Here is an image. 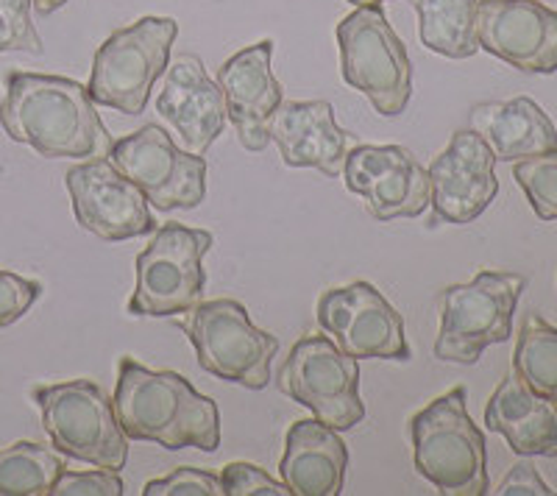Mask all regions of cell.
<instances>
[{"label": "cell", "instance_id": "cell-1", "mask_svg": "<svg viewBox=\"0 0 557 496\" xmlns=\"http://www.w3.org/2000/svg\"><path fill=\"white\" fill-rule=\"evenodd\" d=\"M0 126L9 140L32 146L48 160H107L114 142L89 89L45 73H9Z\"/></svg>", "mask_w": 557, "mask_h": 496}, {"label": "cell", "instance_id": "cell-2", "mask_svg": "<svg viewBox=\"0 0 557 496\" xmlns=\"http://www.w3.org/2000/svg\"><path fill=\"white\" fill-rule=\"evenodd\" d=\"M112 405L132 441H153L171 452L187 446L215 452L221 446L218 401L198 394L176 371H151L134 357H121Z\"/></svg>", "mask_w": 557, "mask_h": 496}, {"label": "cell", "instance_id": "cell-3", "mask_svg": "<svg viewBox=\"0 0 557 496\" xmlns=\"http://www.w3.org/2000/svg\"><path fill=\"white\" fill-rule=\"evenodd\" d=\"M412 463L444 496L487 494L485 435L466 410V388L446 390L410 419Z\"/></svg>", "mask_w": 557, "mask_h": 496}, {"label": "cell", "instance_id": "cell-4", "mask_svg": "<svg viewBox=\"0 0 557 496\" xmlns=\"http://www.w3.org/2000/svg\"><path fill=\"white\" fill-rule=\"evenodd\" d=\"M176 37L178 23L173 17H139L132 26L117 28L92 59L89 98L123 115H143L153 84L168 71Z\"/></svg>", "mask_w": 557, "mask_h": 496}, {"label": "cell", "instance_id": "cell-5", "mask_svg": "<svg viewBox=\"0 0 557 496\" xmlns=\"http://www.w3.org/2000/svg\"><path fill=\"white\" fill-rule=\"evenodd\" d=\"M42 426L59 452L98 469L121 471L128 460V441L114 405L98 382L67 380L34 390Z\"/></svg>", "mask_w": 557, "mask_h": 496}, {"label": "cell", "instance_id": "cell-6", "mask_svg": "<svg viewBox=\"0 0 557 496\" xmlns=\"http://www.w3.org/2000/svg\"><path fill=\"white\" fill-rule=\"evenodd\" d=\"M343 82L382 117L401 115L412 96V62L382 7H357L337 26Z\"/></svg>", "mask_w": 557, "mask_h": 496}, {"label": "cell", "instance_id": "cell-7", "mask_svg": "<svg viewBox=\"0 0 557 496\" xmlns=\"http://www.w3.org/2000/svg\"><path fill=\"white\" fill-rule=\"evenodd\" d=\"M527 280L507 271H480L469 285H451L441 299L435 357L444 363L474 365L482 351L513 335V312Z\"/></svg>", "mask_w": 557, "mask_h": 496}, {"label": "cell", "instance_id": "cell-8", "mask_svg": "<svg viewBox=\"0 0 557 496\" xmlns=\"http://www.w3.org/2000/svg\"><path fill=\"white\" fill-rule=\"evenodd\" d=\"M182 330L207 374L251 390H262L271 382V360L278 351V337L253 326L240 301H198L187 310Z\"/></svg>", "mask_w": 557, "mask_h": 496}, {"label": "cell", "instance_id": "cell-9", "mask_svg": "<svg viewBox=\"0 0 557 496\" xmlns=\"http://www.w3.org/2000/svg\"><path fill=\"white\" fill-rule=\"evenodd\" d=\"M276 388L337 433L366 419L357 357L337 349L330 335L301 337L278 369Z\"/></svg>", "mask_w": 557, "mask_h": 496}, {"label": "cell", "instance_id": "cell-10", "mask_svg": "<svg viewBox=\"0 0 557 496\" xmlns=\"http://www.w3.org/2000/svg\"><path fill=\"white\" fill-rule=\"evenodd\" d=\"M207 230H190L184 223H162L137 257V285H134L128 312L171 319L187 312L203 296V255L212 248Z\"/></svg>", "mask_w": 557, "mask_h": 496}, {"label": "cell", "instance_id": "cell-11", "mask_svg": "<svg viewBox=\"0 0 557 496\" xmlns=\"http://www.w3.org/2000/svg\"><path fill=\"white\" fill-rule=\"evenodd\" d=\"M109 160L123 176L132 178L157 210H193L203 201L207 162L198 153L182 151L157 123L114 140Z\"/></svg>", "mask_w": 557, "mask_h": 496}, {"label": "cell", "instance_id": "cell-12", "mask_svg": "<svg viewBox=\"0 0 557 496\" xmlns=\"http://www.w3.org/2000/svg\"><path fill=\"white\" fill-rule=\"evenodd\" d=\"M318 326L337 349L357 360H399L412 357L405 337V319L371 282L332 287L318 299Z\"/></svg>", "mask_w": 557, "mask_h": 496}, {"label": "cell", "instance_id": "cell-13", "mask_svg": "<svg viewBox=\"0 0 557 496\" xmlns=\"http://www.w3.org/2000/svg\"><path fill=\"white\" fill-rule=\"evenodd\" d=\"M67 190L82 230L107 243L132 240L157 232L148 198L112 160H87L67 171Z\"/></svg>", "mask_w": 557, "mask_h": 496}, {"label": "cell", "instance_id": "cell-14", "mask_svg": "<svg viewBox=\"0 0 557 496\" xmlns=\"http://www.w3.org/2000/svg\"><path fill=\"white\" fill-rule=\"evenodd\" d=\"M343 182L366 198L376 221L416 218L430 204V176L405 146H357L348 151Z\"/></svg>", "mask_w": 557, "mask_h": 496}, {"label": "cell", "instance_id": "cell-15", "mask_svg": "<svg viewBox=\"0 0 557 496\" xmlns=\"http://www.w3.org/2000/svg\"><path fill=\"white\" fill-rule=\"evenodd\" d=\"M496 157L476 132H455L449 146L426 171L435 218L455 226L476 221L499 193Z\"/></svg>", "mask_w": 557, "mask_h": 496}, {"label": "cell", "instance_id": "cell-16", "mask_svg": "<svg viewBox=\"0 0 557 496\" xmlns=\"http://www.w3.org/2000/svg\"><path fill=\"white\" fill-rule=\"evenodd\" d=\"M480 48L524 73L557 71V12L539 0H480Z\"/></svg>", "mask_w": 557, "mask_h": 496}, {"label": "cell", "instance_id": "cell-17", "mask_svg": "<svg viewBox=\"0 0 557 496\" xmlns=\"http://www.w3.org/2000/svg\"><path fill=\"white\" fill-rule=\"evenodd\" d=\"M273 42L262 39L228 59L218 73V84L226 98V115L235 123L237 137L248 151H262L271 142L268 123L276 107L285 101V89L273 76Z\"/></svg>", "mask_w": 557, "mask_h": 496}, {"label": "cell", "instance_id": "cell-18", "mask_svg": "<svg viewBox=\"0 0 557 496\" xmlns=\"http://www.w3.org/2000/svg\"><path fill=\"white\" fill-rule=\"evenodd\" d=\"M157 109L178 134L182 146L198 157H203L209 146L221 137L226 123V98L221 84L209 78L203 62L193 53H184L171 62Z\"/></svg>", "mask_w": 557, "mask_h": 496}, {"label": "cell", "instance_id": "cell-19", "mask_svg": "<svg viewBox=\"0 0 557 496\" xmlns=\"http://www.w3.org/2000/svg\"><path fill=\"white\" fill-rule=\"evenodd\" d=\"M282 162L315 168L323 176H341L348 157V132L335 123L330 101H282L268 123Z\"/></svg>", "mask_w": 557, "mask_h": 496}, {"label": "cell", "instance_id": "cell-20", "mask_svg": "<svg viewBox=\"0 0 557 496\" xmlns=\"http://www.w3.org/2000/svg\"><path fill=\"white\" fill-rule=\"evenodd\" d=\"M346 469L348 449L337 430L318 419H301L287 430L278 474L293 496L343 494Z\"/></svg>", "mask_w": 557, "mask_h": 496}, {"label": "cell", "instance_id": "cell-21", "mask_svg": "<svg viewBox=\"0 0 557 496\" xmlns=\"http://www.w3.org/2000/svg\"><path fill=\"white\" fill-rule=\"evenodd\" d=\"M485 426L505 435L521 458H557V408L527 388L516 371H510L487 399Z\"/></svg>", "mask_w": 557, "mask_h": 496}, {"label": "cell", "instance_id": "cell-22", "mask_svg": "<svg viewBox=\"0 0 557 496\" xmlns=\"http://www.w3.org/2000/svg\"><path fill=\"white\" fill-rule=\"evenodd\" d=\"M469 123L471 132L480 134L494 151L496 162H521L557 148L555 123L539 103L524 96L513 101L476 103Z\"/></svg>", "mask_w": 557, "mask_h": 496}, {"label": "cell", "instance_id": "cell-23", "mask_svg": "<svg viewBox=\"0 0 557 496\" xmlns=\"http://www.w3.org/2000/svg\"><path fill=\"white\" fill-rule=\"evenodd\" d=\"M421 20V42L449 59H469L480 51L476 9L480 0H410Z\"/></svg>", "mask_w": 557, "mask_h": 496}, {"label": "cell", "instance_id": "cell-24", "mask_svg": "<svg viewBox=\"0 0 557 496\" xmlns=\"http://www.w3.org/2000/svg\"><path fill=\"white\" fill-rule=\"evenodd\" d=\"M64 469V460L48 446L17 441L0 449V496H48Z\"/></svg>", "mask_w": 557, "mask_h": 496}, {"label": "cell", "instance_id": "cell-25", "mask_svg": "<svg viewBox=\"0 0 557 496\" xmlns=\"http://www.w3.org/2000/svg\"><path fill=\"white\" fill-rule=\"evenodd\" d=\"M513 371L527 388L549 399L557 408V326L541 315H527L513 351Z\"/></svg>", "mask_w": 557, "mask_h": 496}, {"label": "cell", "instance_id": "cell-26", "mask_svg": "<svg viewBox=\"0 0 557 496\" xmlns=\"http://www.w3.org/2000/svg\"><path fill=\"white\" fill-rule=\"evenodd\" d=\"M513 176L541 221H557V148L516 162Z\"/></svg>", "mask_w": 557, "mask_h": 496}, {"label": "cell", "instance_id": "cell-27", "mask_svg": "<svg viewBox=\"0 0 557 496\" xmlns=\"http://www.w3.org/2000/svg\"><path fill=\"white\" fill-rule=\"evenodd\" d=\"M23 51L39 53L45 51L42 37L34 28L32 0H0V53Z\"/></svg>", "mask_w": 557, "mask_h": 496}, {"label": "cell", "instance_id": "cell-28", "mask_svg": "<svg viewBox=\"0 0 557 496\" xmlns=\"http://www.w3.org/2000/svg\"><path fill=\"white\" fill-rule=\"evenodd\" d=\"M143 496H223V485L212 471L178 466L168 478L146 483Z\"/></svg>", "mask_w": 557, "mask_h": 496}, {"label": "cell", "instance_id": "cell-29", "mask_svg": "<svg viewBox=\"0 0 557 496\" xmlns=\"http://www.w3.org/2000/svg\"><path fill=\"white\" fill-rule=\"evenodd\" d=\"M223 496H290L285 483H276L271 474L253 463H228L221 471Z\"/></svg>", "mask_w": 557, "mask_h": 496}, {"label": "cell", "instance_id": "cell-30", "mask_svg": "<svg viewBox=\"0 0 557 496\" xmlns=\"http://www.w3.org/2000/svg\"><path fill=\"white\" fill-rule=\"evenodd\" d=\"M42 296V285L26 276H17L12 271L0 268V330L12 326L34 307V301Z\"/></svg>", "mask_w": 557, "mask_h": 496}, {"label": "cell", "instance_id": "cell-31", "mask_svg": "<svg viewBox=\"0 0 557 496\" xmlns=\"http://www.w3.org/2000/svg\"><path fill=\"white\" fill-rule=\"evenodd\" d=\"M123 480L117 471L98 469L96 471H67L59 474L51 496H121Z\"/></svg>", "mask_w": 557, "mask_h": 496}, {"label": "cell", "instance_id": "cell-32", "mask_svg": "<svg viewBox=\"0 0 557 496\" xmlns=\"http://www.w3.org/2000/svg\"><path fill=\"white\" fill-rule=\"evenodd\" d=\"M487 494H496V496H519V494H555L544 480L539 478V471L530 460H519L513 469L507 471V478L496 485V491H487Z\"/></svg>", "mask_w": 557, "mask_h": 496}, {"label": "cell", "instance_id": "cell-33", "mask_svg": "<svg viewBox=\"0 0 557 496\" xmlns=\"http://www.w3.org/2000/svg\"><path fill=\"white\" fill-rule=\"evenodd\" d=\"M67 0H32V7L37 9V14H42V17H48V14H53L57 9H62Z\"/></svg>", "mask_w": 557, "mask_h": 496}, {"label": "cell", "instance_id": "cell-34", "mask_svg": "<svg viewBox=\"0 0 557 496\" xmlns=\"http://www.w3.org/2000/svg\"><path fill=\"white\" fill-rule=\"evenodd\" d=\"M348 3H355V7H382L385 0H348Z\"/></svg>", "mask_w": 557, "mask_h": 496}]
</instances>
